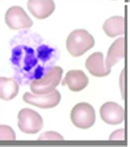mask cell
Listing matches in <instances>:
<instances>
[{
	"label": "cell",
	"instance_id": "1",
	"mask_svg": "<svg viewBox=\"0 0 130 147\" xmlns=\"http://www.w3.org/2000/svg\"><path fill=\"white\" fill-rule=\"evenodd\" d=\"M10 46L14 77L21 85L42 77L59 59L56 48L46 44L40 35L29 30L16 35Z\"/></svg>",
	"mask_w": 130,
	"mask_h": 147
},
{
	"label": "cell",
	"instance_id": "2",
	"mask_svg": "<svg viewBox=\"0 0 130 147\" xmlns=\"http://www.w3.org/2000/svg\"><path fill=\"white\" fill-rule=\"evenodd\" d=\"M95 45L94 37L85 29H76L68 35L66 48L73 57L83 55Z\"/></svg>",
	"mask_w": 130,
	"mask_h": 147
},
{
	"label": "cell",
	"instance_id": "3",
	"mask_svg": "<svg viewBox=\"0 0 130 147\" xmlns=\"http://www.w3.org/2000/svg\"><path fill=\"white\" fill-rule=\"evenodd\" d=\"M63 72L64 70L60 66H53L40 79L31 81L30 88L31 92L38 95L51 93L59 84Z\"/></svg>",
	"mask_w": 130,
	"mask_h": 147
},
{
	"label": "cell",
	"instance_id": "4",
	"mask_svg": "<svg viewBox=\"0 0 130 147\" xmlns=\"http://www.w3.org/2000/svg\"><path fill=\"white\" fill-rule=\"evenodd\" d=\"M70 119L76 127L81 129H88L95 124V109L87 102H79L72 107Z\"/></svg>",
	"mask_w": 130,
	"mask_h": 147
},
{
	"label": "cell",
	"instance_id": "5",
	"mask_svg": "<svg viewBox=\"0 0 130 147\" xmlns=\"http://www.w3.org/2000/svg\"><path fill=\"white\" fill-rule=\"evenodd\" d=\"M17 126L23 133L36 134L42 129L44 121L37 112L30 108H23L17 115Z\"/></svg>",
	"mask_w": 130,
	"mask_h": 147
},
{
	"label": "cell",
	"instance_id": "6",
	"mask_svg": "<svg viewBox=\"0 0 130 147\" xmlns=\"http://www.w3.org/2000/svg\"><path fill=\"white\" fill-rule=\"evenodd\" d=\"M4 20L7 26L12 30L29 29L33 25L32 20L24 9L19 6H13L8 8L5 13Z\"/></svg>",
	"mask_w": 130,
	"mask_h": 147
},
{
	"label": "cell",
	"instance_id": "7",
	"mask_svg": "<svg viewBox=\"0 0 130 147\" xmlns=\"http://www.w3.org/2000/svg\"><path fill=\"white\" fill-rule=\"evenodd\" d=\"M23 101L35 107L40 108H53L59 105L61 101V94L58 90L54 89L51 93L47 94H31L26 92L23 94Z\"/></svg>",
	"mask_w": 130,
	"mask_h": 147
},
{
	"label": "cell",
	"instance_id": "8",
	"mask_svg": "<svg viewBox=\"0 0 130 147\" xmlns=\"http://www.w3.org/2000/svg\"><path fill=\"white\" fill-rule=\"evenodd\" d=\"M100 115L103 121L110 125H118L124 121V111L122 106L114 102H107L100 109Z\"/></svg>",
	"mask_w": 130,
	"mask_h": 147
},
{
	"label": "cell",
	"instance_id": "9",
	"mask_svg": "<svg viewBox=\"0 0 130 147\" xmlns=\"http://www.w3.org/2000/svg\"><path fill=\"white\" fill-rule=\"evenodd\" d=\"M27 8L36 18L42 20L54 13L55 3L53 0H29Z\"/></svg>",
	"mask_w": 130,
	"mask_h": 147
},
{
	"label": "cell",
	"instance_id": "10",
	"mask_svg": "<svg viewBox=\"0 0 130 147\" xmlns=\"http://www.w3.org/2000/svg\"><path fill=\"white\" fill-rule=\"evenodd\" d=\"M85 66L91 75L96 77H105L109 75L111 69H108L104 63V55L95 52L86 59Z\"/></svg>",
	"mask_w": 130,
	"mask_h": 147
},
{
	"label": "cell",
	"instance_id": "11",
	"mask_svg": "<svg viewBox=\"0 0 130 147\" xmlns=\"http://www.w3.org/2000/svg\"><path fill=\"white\" fill-rule=\"evenodd\" d=\"M88 83L89 79L82 70H70L63 80L62 85H67L72 92H80L87 86Z\"/></svg>",
	"mask_w": 130,
	"mask_h": 147
},
{
	"label": "cell",
	"instance_id": "12",
	"mask_svg": "<svg viewBox=\"0 0 130 147\" xmlns=\"http://www.w3.org/2000/svg\"><path fill=\"white\" fill-rule=\"evenodd\" d=\"M124 37H120L115 40V42L109 48L105 64L108 69H111V68L115 66L118 62L124 59Z\"/></svg>",
	"mask_w": 130,
	"mask_h": 147
},
{
	"label": "cell",
	"instance_id": "13",
	"mask_svg": "<svg viewBox=\"0 0 130 147\" xmlns=\"http://www.w3.org/2000/svg\"><path fill=\"white\" fill-rule=\"evenodd\" d=\"M19 91V84L15 79L0 77V98L4 101L13 99Z\"/></svg>",
	"mask_w": 130,
	"mask_h": 147
},
{
	"label": "cell",
	"instance_id": "14",
	"mask_svg": "<svg viewBox=\"0 0 130 147\" xmlns=\"http://www.w3.org/2000/svg\"><path fill=\"white\" fill-rule=\"evenodd\" d=\"M105 33L109 37H115L124 34V18L122 16H114L108 18L103 24Z\"/></svg>",
	"mask_w": 130,
	"mask_h": 147
},
{
	"label": "cell",
	"instance_id": "15",
	"mask_svg": "<svg viewBox=\"0 0 130 147\" xmlns=\"http://www.w3.org/2000/svg\"><path fill=\"white\" fill-rule=\"evenodd\" d=\"M16 134L12 127L0 125V140H15Z\"/></svg>",
	"mask_w": 130,
	"mask_h": 147
},
{
	"label": "cell",
	"instance_id": "16",
	"mask_svg": "<svg viewBox=\"0 0 130 147\" xmlns=\"http://www.w3.org/2000/svg\"><path fill=\"white\" fill-rule=\"evenodd\" d=\"M40 140H62L64 137L56 131H46L38 137Z\"/></svg>",
	"mask_w": 130,
	"mask_h": 147
},
{
	"label": "cell",
	"instance_id": "17",
	"mask_svg": "<svg viewBox=\"0 0 130 147\" xmlns=\"http://www.w3.org/2000/svg\"><path fill=\"white\" fill-rule=\"evenodd\" d=\"M110 140H124V129H119L110 136Z\"/></svg>",
	"mask_w": 130,
	"mask_h": 147
}]
</instances>
